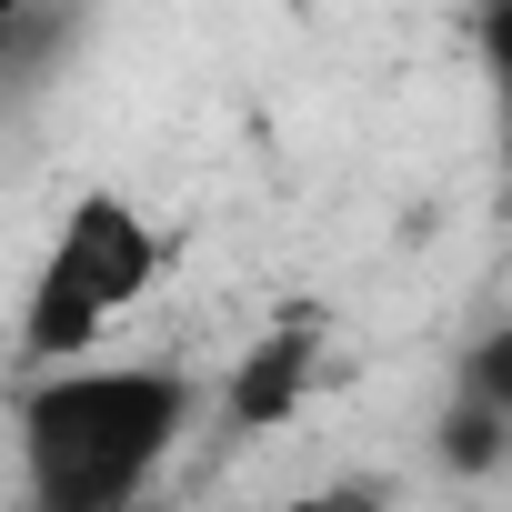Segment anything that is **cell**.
<instances>
[{
    "mask_svg": "<svg viewBox=\"0 0 512 512\" xmlns=\"http://www.w3.org/2000/svg\"><path fill=\"white\" fill-rule=\"evenodd\" d=\"M462 392H472V402H492V412L512 422V322H502V332H482V342L462 352Z\"/></svg>",
    "mask_w": 512,
    "mask_h": 512,
    "instance_id": "obj_4",
    "label": "cell"
},
{
    "mask_svg": "<svg viewBox=\"0 0 512 512\" xmlns=\"http://www.w3.org/2000/svg\"><path fill=\"white\" fill-rule=\"evenodd\" d=\"M201 382L171 362H51L21 392V482L51 512H121L201 422Z\"/></svg>",
    "mask_w": 512,
    "mask_h": 512,
    "instance_id": "obj_1",
    "label": "cell"
},
{
    "mask_svg": "<svg viewBox=\"0 0 512 512\" xmlns=\"http://www.w3.org/2000/svg\"><path fill=\"white\" fill-rule=\"evenodd\" d=\"M21 21H31V0H0V41H11V31H21Z\"/></svg>",
    "mask_w": 512,
    "mask_h": 512,
    "instance_id": "obj_5",
    "label": "cell"
},
{
    "mask_svg": "<svg viewBox=\"0 0 512 512\" xmlns=\"http://www.w3.org/2000/svg\"><path fill=\"white\" fill-rule=\"evenodd\" d=\"M161 272H171V231L131 191H111V181L71 191L51 241H41V262H31V292H21V362L51 372V362L101 352L111 322L161 292Z\"/></svg>",
    "mask_w": 512,
    "mask_h": 512,
    "instance_id": "obj_2",
    "label": "cell"
},
{
    "mask_svg": "<svg viewBox=\"0 0 512 512\" xmlns=\"http://www.w3.org/2000/svg\"><path fill=\"white\" fill-rule=\"evenodd\" d=\"M322 372H332V332H322V312H282V322H262L241 352H231V372H221V422L231 432H282L312 392H322Z\"/></svg>",
    "mask_w": 512,
    "mask_h": 512,
    "instance_id": "obj_3",
    "label": "cell"
}]
</instances>
